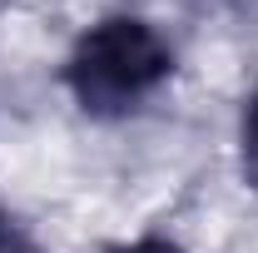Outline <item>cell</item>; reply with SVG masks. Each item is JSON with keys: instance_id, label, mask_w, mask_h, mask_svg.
<instances>
[{"instance_id": "1", "label": "cell", "mask_w": 258, "mask_h": 253, "mask_svg": "<svg viewBox=\"0 0 258 253\" xmlns=\"http://www.w3.org/2000/svg\"><path fill=\"white\" fill-rule=\"evenodd\" d=\"M169 45H164L154 25L134 20V15H114L99 20L70 55V90L90 114H124L149 95L169 75Z\"/></svg>"}, {"instance_id": "4", "label": "cell", "mask_w": 258, "mask_h": 253, "mask_svg": "<svg viewBox=\"0 0 258 253\" xmlns=\"http://www.w3.org/2000/svg\"><path fill=\"white\" fill-rule=\"evenodd\" d=\"M114 253H179V248L164 243V238H144V243H129V248H114Z\"/></svg>"}, {"instance_id": "3", "label": "cell", "mask_w": 258, "mask_h": 253, "mask_svg": "<svg viewBox=\"0 0 258 253\" xmlns=\"http://www.w3.org/2000/svg\"><path fill=\"white\" fill-rule=\"evenodd\" d=\"M0 253H40L30 238L15 228V219H10V214H0Z\"/></svg>"}, {"instance_id": "2", "label": "cell", "mask_w": 258, "mask_h": 253, "mask_svg": "<svg viewBox=\"0 0 258 253\" xmlns=\"http://www.w3.org/2000/svg\"><path fill=\"white\" fill-rule=\"evenodd\" d=\"M243 179L258 189V95L243 109Z\"/></svg>"}]
</instances>
